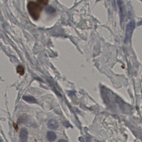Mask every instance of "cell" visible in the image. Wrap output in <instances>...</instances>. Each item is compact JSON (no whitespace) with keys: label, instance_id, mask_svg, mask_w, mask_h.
Wrapping results in <instances>:
<instances>
[{"label":"cell","instance_id":"obj_2","mask_svg":"<svg viewBox=\"0 0 142 142\" xmlns=\"http://www.w3.org/2000/svg\"><path fill=\"white\" fill-rule=\"evenodd\" d=\"M135 21L134 20H132L129 22L126 27V31H125V42H128L130 40L131 37L133 33V31L135 28Z\"/></svg>","mask_w":142,"mask_h":142},{"label":"cell","instance_id":"obj_4","mask_svg":"<svg viewBox=\"0 0 142 142\" xmlns=\"http://www.w3.org/2000/svg\"><path fill=\"white\" fill-rule=\"evenodd\" d=\"M47 138L50 141H53L55 140L56 138V135L55 133L53 132H48L47 133Z\"/></svg>","mask_w":142,"mask_h":142},{"label":"cell","instance_id":"obj_8","mask_svg":"<svg viewBox=\"0 0 142 142\" xmlns=\"http://www.w3.org/2000/svg\"><path fill=\"white\" fill-rule=\"evenodd\" d=\"M38 3L41 5L46 6L48 3V0H37Z\"/></svg>","mask_w":142,"mask_h":142},{"label":"cell","instance_id":"obj_3","mask_svg":"<svg viewBox=\"0 0 142 142\" xmlns=\"http://www.w3.org/2000/svg\"><path fill=\"white\" fill-rule=\"evenodd\" d=\"M48 127L49 129L56 130L59 127V124L56 120L53 119H51L48 122Z\"/></svg>","mask_w":142,"mask_h":142},{"label":"cell","instance_id":"obj_5","mask_svg":"<svg viewBox=\"0 0 142 142\" xmlns=\"http://www.w3.org/2000/svg\"><path fill=\"white\" fill-rule=\"evenodd\" d=\"M27 136H28V133L25 129L22 130L20 133V137L21 139L23 141H25L27 140Z\"/></svg>","mask_w":142,"mask_h":142},{"label":"cell","instance_id":"obj_6","mask_svg":"<svg viewBox=\"0 0 142 142\" xmlns=\"http://www.w3.org/2000/svg\"><path fill=\"white\" fill-rule=\"evenodd\" d=\"M17 73L20 74V75H23L25 73V69L24 67L21 65H18L17 68Z\"/></svg>","mask_w":142,"mask_h":142},{"label":"cell","instance_id":"obj_1","mask_svg":"<svg viewBox=\"0 0 142 142\" xmlns=\"http://www.w3.org/2000/svg\"><path fill=\"white\" fill-rule=\"evenodd\" d=\"M27 7L28 11L32 18L34 20H38L43 10L41 5L37 2L30 1L28 3Z\"/></svg>","mask_w":142,"mask_h":142},{"label":"cell","instance_id":"obj_7","mask_svg":"<svg viewBox=\"0 0 142 142\" xmlns=\"http://www.w3.org/2000/svg\"><path fill=\"white\" fill-rule=\"evenodd\" d=\"M23 99L27 102L31 103H36L37 102L35 98L31 96H25L23 97Z\"/></svg>","mask_w":142,"mask_h":142},{"label":"cell","instance_id":"obj_9","mask_svg":"<svg viewBox=\"0 0 142 142\" xmlns=\"http://www.w3.org/2000/svg\"><path fill=\"white\" fill-rule=\"evenodd\" d=\"M13 127H14V129H15V130H16V131H18V125L16 124V123H15L14 122H13Z\"/></svg>","mask_w":142,"mask_h":142}]
</instances>
